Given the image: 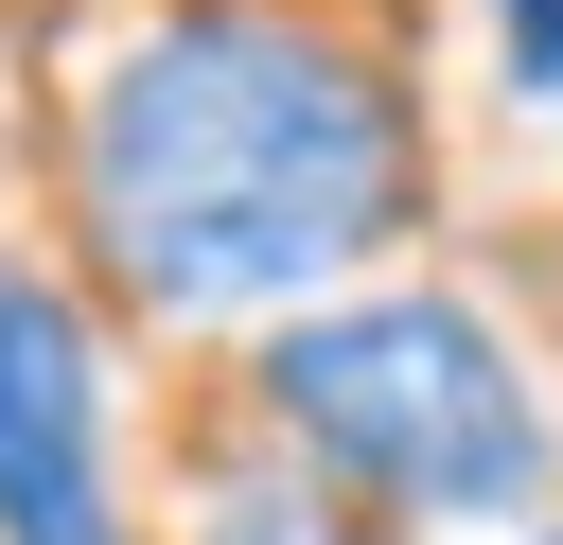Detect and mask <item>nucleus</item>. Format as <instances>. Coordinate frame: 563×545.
I'll return each mask as SVG.
<instances>
[{
    "instance_id": "obj_4",
    "label": "nucleus",
    "mask_w": 563,
    "mask_h": 545,
    "mask_svg": "<svg viewBox=\"0 0 563 545\" xmlns=\"http://www.w3.org/2000/svg\"><path fill=\"white\" fill-rule=\"evenodd\" d=\"M194 545H369L334 492H299V475H229L211 510H194Z\"/></svg>"
},
{
    "instance_id": "obj_6",
    "label": "nucleus",
    "mask_w": 563,
    "mask_h": 545,
    "mask_svg": "<svg viewBox=\"0 0 563 545\" xmlns=\"http://www.w3.org/2000/svg\"><path fill=\"white\" fill-rule=\"evenodd\" d=\"M545 545H563V527H545Z\"/></svg>"
},
{
    "instance_id": "obj_3",
    "label": "nucleus",
    "mask_w": 563,
    "mask_h": 545,
    "mask_svg": "<svg viewBox=\"0 0 563 545\" xmlns=\"http://www.w3.org/2000/svg\"><path fill=\"white\" fill-rule=\"evenodd\" d=\"M0 545H123L106 352L53 264H0Z\"/></svg>"
},
{
    "instance_id": "obj_5",
    "label": "nucleus",
    "mask_w": 563,
    "mask_h": 545,
    "mask_svg": "<svg viewBox=\"0 0 563 545\" xmlns=\"http://www.w3.org/2000/svg\"><path fill=\"white\" fill-rule=\"evenodd\" d=\"M493 53H510L528 105H563V0H493Z\"/></svg>"
},
{
    "instance_id": "obj_2",
    "label": "nucleus",
    "mask_w": 563,
    "mask_h": 545,
    "mask_svg": "<svg viewBox=\"0 0 563 545\" xmlns=\"http://www.w3.org/2000/svg\"><path fill=\"white\" fill-rule=\"evenodd\" d=\"M264 404L299 457H334L352 492L387 510H528L545 475V404L528 369L493 352L475 299H334V316H282L264 334Z\"/></svg>"
},
{
    "instance_id": "obj_1",
    "label": "nucleus",
    "mask_w": 563,
    "mask_h": 545,
    "mask_svg": "<svg viewBox=\"0 0 563 545\" xmlns=\"http://www.w3.org/2000/svg\"><path fill=\"white\" fill-rule=\"evenodd\" d=\"M88 246L141 316H246L387 246L405 211V88L282 18V0H176L88 88Z\"/></svg>"
}]
</instances>
